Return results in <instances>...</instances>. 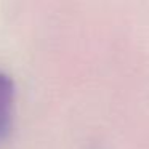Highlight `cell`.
I'll list each match as a JSON object with an SVG mask.
<instances>
[{
    "label": "cell",
    "mask_w": 149,
    "mask_h": 149,
    "mask_svg": "<svg viewBox=\"0 0 149 149\" xmlns=\"http://www.w3.org/2000/svg\"><path fill=\"white\" fill-rule=\"evenodd\" d=\"M15 104V82L8 74L0 71V138H3L11 127Z\"/></svg>",
    "instance_id": "cell-1"
}]
</instances>
